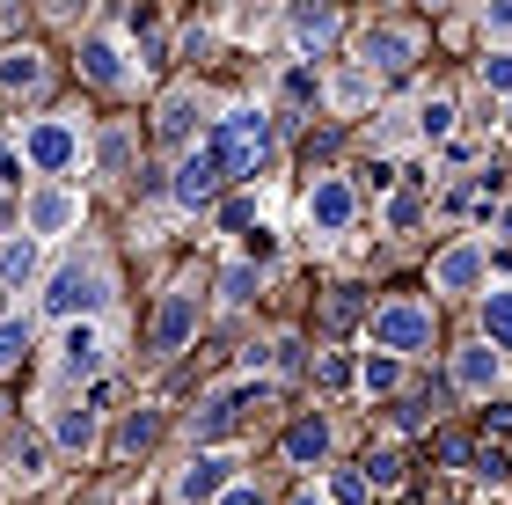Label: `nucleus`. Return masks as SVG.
I'll list each match as a JSON object with an SVG mask.
<instances>
[{
    "label": "nucleus",
    "mask_w": 512,
    "mask_h": 505,
    "mask_svg": "<svg viewBox=\"0 0 512 505\" xmlns=\"http://www.w3.org/2000/svg\"><path fill=\"white\" fill-rule=\"evenodd\" d=\"M205 147L220 154L227 176H249V169L271 154V118H264V110H227V118L205 132Z\"/></svg>",
    "instance_id": "obj_1"
},
{
    "label": "nucleus",
    "mask_w": 512,
    "mask_h": 505,
    "mask_svg": "<svg viewBox=\"0 0 512 505\" xmlns=\"http://www.w3.org/2000/svg\"><path fill=\"white\" fill-rule=\"evenodd\" d=\"M425 344H432V308L417 301L374 308V352H425Z\"/></svg>",
    "instance_id": "obj_2"
},
{
    "label": "nucleus",
    "mask_w": 512,
    "mask_h": 505,
    "mask_svg": "<svg viewBox=\"0 0 512 505\" xmlns=\"http://www.w3.org/2000/svg\"><path fill=\"white\" fill-rule=\"evenodd\" d=\"M264 403H271V388H264V381H235V388H220V396L198 410V440H227V432H235L249 410H264Z\"/></svg>",
    "instance_id": "obj_3"
},
{
    "label": "nucleus",
    "mask_w": 512,
    "mask_h": 505,
    "mask_svg": "<svg viewBox=\"0 0 512 505\" xmlns=\"http://www.w3.org/2000/svg\"><path fill=\"white\" fill-rule=\"evenodd\" d=\"M410 59H417V30H403V22H374V30L359 37V66L366 74H403Z\"/></svg>",
    "instance_id": "obj_4"
},
{
    "label": "nucleus",
    "mask_w": 512,
    "mask_h": 505,
    "mask_svg": "<svg viewBox=\"0 0 512 505\" xmlns=\"http://www.w3.org/2000/svg\"><path fill=\"white\" fill-rule=\"evenodd\" d=\"M44 308L74 323V315L103 308V279H96V271H81V264H66V271H52V293H44Z\"/></svg>",
    "instance_id": "obj_5"
},
{
    "label": "nucleus",
    "mask_w": 512,
    "mask_h": 505,
    "mask_svg": "<svg viewBox=\"0 0 512 505\" xmlns=\"http://www.w3.org/2000/svg\"><path fill=\"white\" fill-rule=\"evenodd\" d=\"M359 213V198H352V183L344 176H315V191H308V227H322V235H344Z\"/></svg>",
    "instance_id": "obj_6"
},
{
    "label": "nucleus",
    "mask_w": 512,
    "mask_h": 505,
    "mask_svg": "<svg viewBox=\"0 0 512 505\" xmlns=\"http://www.w3.org/2000/svg\"><path fill=\"white\" fill-rule=\"evenodd\" d=\"M22 154H30V162L52 176V169H66V162L81 154V140H74V125H66V118H44V125L22 132Z\"/></svg>",
    "instance_id": "obj_7"
},
{
    "label": "nucleus",
    "mask_w": 512,
    "mask_h": 505,
    "mask_svg": "<svg viewBox=\"0 0 512 505\" xmlns=\"http://www.w3.org/2000/svg\"><path fill=\"white\" fill-rule=\"evenodd\" d=\"M483 286V249L476 242H454L432 257V293H476Z\"/></svg>",
    "instance_id": "obj_8"
},
{
    "label": "nucleus",
    "mask_w": 512,
    "mask_h": 505,
    "mask_svg": "<svg viewBox=\"0 0 512 505\" xmlns=\"http://www.w3.org/2000/svg\"><path fill=\"white\" fill-rule=\"evenodd\" d=\"M220 183H227L220 154H213V147H198V154H183V169H176L169 191H176L183 205H205V198H220Z\"/></svg>",
    "instance_id": "obj_9"
},
{
    "label": "nucleus",
    "mask_w": 512,
    "mask_h": 505,
    "mask_svg": "<svg viewBox=\"0 0 512 505\" xmlns=\"http://www.w3.org/2000/svg\"><path fill=\"white\" fill-rule=\"evenodd\" d=\"M198 330V301L191 293H161V308H154V352H183Z\"/></svg>",
    "instance_id": "obj_10"
},
{
    "label": "nucleus",
    "mask_w": 512,
    "mask_h": 505,
    "mask_svg": "<svg viewBox=\"0 0 512 505\" xmlns=\"http://www.w3.org/2000/svg\"><path fill=\"white\" fill-rule=\"evenodd\" d=\"M227 484H235V462H227V454H198L191 469H183V484H176V498L183 505H213Z\"/></svg>",
    "instance_id": "obj_11"
},
{
    "label": "nucleus",
    "mask_w": 512,
    "mask_h": 505,
    "mask_svg": "<svg viewBox=\"0 0 512 505\" xmlns=\"http://www.w3.org/2000/svg\"><path fill=\"white\" fill-rule=\"evenodd\" d=\"M454 381L469 388V396H491V388L505 381V352H491V344H461V352H454Z\"/></svg>",
    "instance_id": "obj_12"
},
{
    "label": "nucleus",
    "mask_w": 512,
    "mask_h": 505,
    "mask_svg": "<svg viewBox=\"0 0 512 505\" xmlns=\"http://www.w3.org/2000/svg\"><path fill=\"white\" fill-rule=\"evenodd\" d=\"M74 220H81V198L74 191H59V183L30 191V235H66Z\"/></svg>",
    "instance_id": "obj_13"
},
{
    "label": "nucleus",
    "mask_w": 512,
    "mask_h": 505,
    "mask_svg": "<svg viewBox=\"0 0 512 505\" xmlns=\"http://www.w3.org/2000/svg\"><path fill=\"white\" fill-rule=\"evenodd\" d=\"M59 374L66 381H96L103 374V337L88 330V323H74V330L59 337Z\"/></svg>",
    "instance_id": "obj_14"
},
{
    "label": "nucleus",
    "mask_w": 512,
    "mask_h": 505,
    "mask_svg": "<svg viewBox=\"0 0 512 505\" xmlns=\"http://www.w3.org/2000/svg\"><path fill=\"white\" fill-rule=\"evenodd\" d=\"M37 88H44V52H30V44L0 52V96H37Z\"/></svg>",
    "instance_id": "obj_15"
},
{
    "label": "nucleus",
    "mask_w": 512,
    "mask_h": 505,
    "mask_svg": "<svg viewBox=\"0 0 512 505\" xmlns=\"http://www.w3.org/2000/svg\"><path fill=\"white\" fill-rule=\"evenodd\" d=\"M483 344H491V352H512V286L483 293Z\"/></svg>",
    "instance_id": "obj_16"
},
{
    "label": "nucleus",
    "mask_w": 512,
    "mask_h": 505,
    "mask_svg": "<svg viewBox=\"0 0 512 505\" xmlns=\"http://www.w3.org/2000/svg\"><path fill=\"white\" fill-rule=\"evenodd\" d=\"M81 66H88V81H96V88H118L125 81V52L110 37H88L81 44Z\"/></svg>",
    "instance_id": "obj_17"
},
{
    "label": "nucleus",
    "mask_w": 512,
    "mask_h": 505,
    "mask_svg": "<svg viewBox=\"0 0 512 505\" xmlns=\"http://www.w3.org/2000/svg\"><path fill=\"white\" fill-rule=\"evenodd\" d=\"M293 37L300 44H330L337 37V8H330V0H300V8H293Z\"/></svg>",
    "instance_id": "obj_18"
},
{
    "label": "nucleus",
    "mask_w": 512,
    "mask_h": 505,
    "mask_svg": "<svg viewBox=\"0 0 512 505\" xmlns=\"http://www.w3.org/2000/svg\"><path fill=\"white\" fill-rule=\"evenodd\" d=\"M191 125H198V96H191V88H176V96L161 103L154 132H161V140H191Z\"/></svg>",
    "instance_id": "obj_19"
},
{
    "label": "nucleus",
    "mask_w": 512,
    "mask_h": 505,
    "mask_svg": "<svg viewBox=\"0 0 512 505\" xmlns=\"http://www.w3.org/2000/svg\"><path fill=\"white\" fill-rule=\"evenodd\" d=\"M37 271V235H8L0 242V286H22Z\"/></svg>",
    "instance_id": "obj_20"
},
{
    "label": "nucleus",
    "mask_w": 512,
    "mask_h": 505,
    "mask_svg": "<svg viewBox=\"0 0 512 505\" xmlns=\"http://www.w3.org/2000/svg\"><path fill=\"white\" fill-rule=\"evenodd\" d=\"M286 454H293L300 469H308V462H322V454H330V425H322V418H300V425L286 432Z\"/></svg>",
    "instance_id": "obj_21"
},
{
    "label": "nucleus",
    "mask_w": 512,
    "mask_h": 505,
    "mask_svg": "<svg viewBox=\"0 0 512 505\" xmlns=\"http://www.w3.org/2000/svg\"><path fill=\"white\" fill-rule=\"evenodd\" d=\"M59 447H66V454H88V447H96V410H88V403L59 410Z\"/></svg>",
    "instance_id": "obj_22"
},
{
    "label": "nucleus",
    "mask_w": 512,
    "mask_h": 505,
    "mask_svg": "<svg viewBox=\"0 0 512 505\" xmlns=\"http://www.w3.org/2000/svg\"><path fill=\"white\" fill-rule=\"evenodd\" d=\"M359 381H366V396H388V388L403 381V352H374L359 366Z\"/></svg>",
    "instance_id": "obj_23"
},
{
    "label": "nucleus",
    "mask_w": 512,
    "mask_h": 505,
    "mask_svg": "<svg viewBox=\"0 0 512 505\" xmlns=\"http://www.w3.org/2000/svg\"><path fill=\"white\" fill-rule=\"evenodd\" d=\"M366 491H395V484H403V454H395V447H381V454H366Z\"/></svg>",
    "instance_id": "obj_24"
},
{
    "label": "nucleus",
    "mask_w": 512,
    "mask_h": 505,
    "mask_svg": "<svg viewBox=\"0 0 512 505\" xmlns=\"http://www.w3.org/2000/svg\"><path fill=\"white\" fill-rule=\"evenodd\" d=\"M417 132H425V140H447V132H454V103H447V96H432L425 110H417Z\"/></svg>",
    "instance_id": "obj_25"
},
{
    "label": "nucleus",
    "mask_w": 512,
    "mask_h": 505,
    "mask_svg": "<svg viewBox=\"0 0 512 505\" xmlns=\"http://www.w3.org/2000/svg\"><path fill=\"white\" fill-rule=\"evenodd\" d=\"M22 352H30V323H0V374L22 366Z\"/></svg>",
    "instance_id": "obj_26"
},
{
    "label": "nucleus",
    "mask_w": 512,
    "mask_h": 505,
    "mask_svg": "<svg viewBox=\"0 0 512 505\" xmlns=\"http://www.w3.org/2000/svg\"><path fill=\"white\" fill-rule=\"evenodd\" d=\"M125 162H132V132H125V125H110V132H103V169H110V176H125Z\"/></svg>",
    "instance_id": "obj_27"
},
{
    "label": "nucleus",
    "mask_w": 512,
    "mask_h": 505,
    "mask_svg": "<svg viewBox=\"0 0 512 505\" xmlns=\"http://www.w3.org/2000/svg\"><path fill=\"white\" fill-rule=\"evenodd\" d=\"M483 96H512V52L483 59Z\"/></svg>",
    "instance_id": "obj_28"
},
{
    "label": "nucleus",
    "mask_w": 512,
    "mask_h": 505,
    "mask_svg": "<svg viewBox=\"0 0 512 505\" xmlns=\"http://www.w3.org/2000/svg\"><path fill=\"white\" fill-rule=\"evenodd\" d=\"M154 432H161V425L147 418V410H132V418H125V432H118V447H125V454H139V447H154Z\"/></svg>",
    "instance_id": "obj_29"
},
{
    "label": "nucleus",
    "mask_w": 512,
    "mask_h": 505,
    "mask_svg": "<svg viewBox=\"0 0 512 505\" xmlns=\"http://www.w3.org/2000/svg\"><path fill=\"white\" fill-rule=\"evenodd\" d=\"M330 505H366V476L359 469H337L330 476Z\"/></svg>",
    "instance_id": "obj_30"
},
{
    "label": "nucleus",
    "mask_w": 512,
    "mask_h": 505,
    "mask_svg": "<svg viewBox=\"0 0 512 505\" xmlns=\"http://www.w3.org/2000/svg\"><path fill=\"white\" fill-rule=\"evenodd\" d=\"M15 476H22V484H37V476H44V447H37V440L15 447Z\"/></svg>",
    "instance_id": "obj_31"
},
{
    "label": "nucleus",
    "mask_w": 512,
    "mask_h": 505,
    "mask_svg": "<svg viewBox=\"0 0 512 505\" xmlns=\"http://www.w3.org/2000/svg\"><path fill=\"white\" fill-rule=\"evenodd\" d=\"M220 293H227V301H235V308H242V301H249V293H256V271H249V264H235V271H227V279H220Z\"/></svg>",
    "instance_id": "obj_32"
},
{
    "label": "nucleus",
    "mask_w": 512,
    "mask_h": 505,
    "mask_svg": "<svg viewBox=\"0 0 512 505\" xmlns=\"http://www.w3.org/2000/svg\"><path fill=\"white\" fill-rule=\"evenodd\" d=\"M476 469L491 476V484H505V476H512V454H498V447H483V454H476Z\"/></svg>",
    "instance_id": "obj_33"
},
{
    "label": "nucleus",
    "mask_w": 512,
    "mask_h": 505,
    "mask_svg": "<svg viewBox=\"0 0 512 505\" xmlns=\"http://www.w3.org/2000/svg\"><path fill=\"white\" fill-rule=\"evenodd\" d=\"M315 96V74H308V66H293V74H286V103H308Z\"/></svg>",
    "instance_id": "obj_34"
},
{
    "label": "nucleus",
    "mask_w": 512,
    "mask_h": 505,
    "mask_svg": "<svg viewBox=\"0 0 512 505\" xmlns=\"http://www.w3.org/2000/svg\"><path fill=\"white\" fill-rule=\"evenodd\" d=\"M483 22H491V37H512V0H491V15H483Z\"/></svg>",
    "instance_id": "obj_35"
},
{
    "label": "nucleus",
    "mask_w": 512,
    "mask_h": 505,
    "mask_svg": "<svg viewBox=\"0 0 512 505\" xmlns=\"http://www.w3.org/2000/svg\"><path fill=\"white\" fill-rule=\"evenodd\" d=\"M220 220H227V227H235V235H242V227L256 220V205H249V198H235V205H227V213H220Z\"/></svg>",
    "instance_id": "obj_36"
},
{
    "label": "nucleus",
    "mask_w": 512,
    "mask_h": 505,
    "mask_svg": "<svg viewBox=\"0 0 512 505\" xmlns=\"http://www.w3.org/2000/svg\"><path fill=\"white\" fill-rule=\"evenodd\" d=\"M213 505H264V498H256V491H249V484H227V491H220V498H213Z\"/></svg>",
    "instance_id": "obj_37"
},
{
    "label": "nucleus",
    "mask_w": 512,
    "mask_h": 505,
    "mask_svg": "<svg viewBox=\"0 0 512 505\" xmlns=\"http://www.w3.org/2000/svg\"><path fill=\"white\" fill-rule=\"evenodd\" d=\"M498 242H512V205H498Z\"/></svg>",
    "instance_id": "obj_38"
},
{
    "label": "nucleus",
    "mask_w": 512,
    "mask_h": 505,
    "mask_svg": "<svg viewBox=\"0 0 512 505\" xmlns=\"http://www.w3.org/2000/svg\"><path fill=\"white\" fill-rule=\"evenodd\" d=\"M0 183H15V154L8 147H0Z\"/></svg>",
    "instance_id": "obj_39"
},
{
    "label": "nucleus",
    "mask_w": 512,
    "mask_h": 505,
    "mask_svg": "<svg viewBox=\"0 0 512 505\" xmlns=\"http://www.w3.org/2000/svg\"><path fill=\"white\" fill-rule=\"evenodd\" d=\"M293 505H330V498H315V491H300V498H293Z\"/></svg>",
    "instance_id": "obj_40"
},
{
    "label": "nucleus",
    "mask_w": 512,
    "mask_h": 505,
    "mask_svg": "<svg viewBox=\"0 0 512 505\" xmlns=\"http://www.w3.org/2000/svg\"><path fill=\"white\" fill-rule=\"evenodd\" d=\"M505 132H512V96H505Z\"/></svg>",
    "instance_id": "obj_41"
},
{
    "label": "nucleus",
    "mask_w": 512,
    "mask_h": 505,
    "mask_svg": "<svg viewBox=\"0 0 512 505\" xmlns=\"http://www.w3.org/2000/svg\"><path fill=\"white\" fill-rule=\"evenodd\" d=\"M432 8H439V0H432Z\"/></svg>",
    "instance_id": "obj_42"
}]
</instances>
